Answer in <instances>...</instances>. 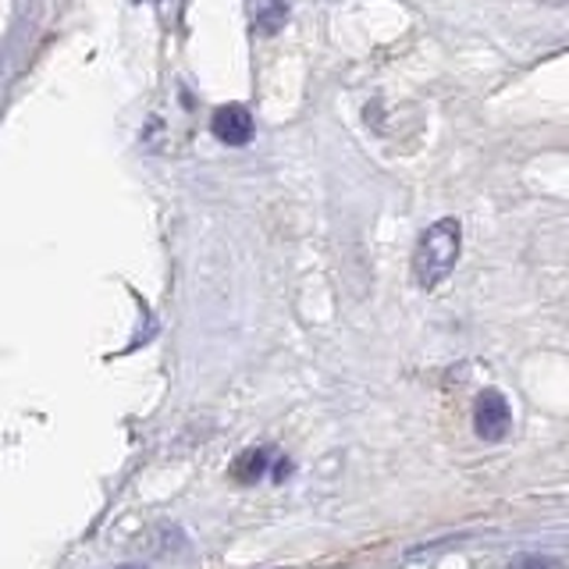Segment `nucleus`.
<instances>
[{
	"label": "nucleus",
	"instance_id": "f257e3e1",
	"mask_svg": "<svg viewBox=\"0 0 569 569\" xmlns=\"http://www.w3.org/2000/svg\"><path fill=\"white\" fill-rule=\"evenodd\" d=\"M462 246V228L456 218H441L423 231L413 253V274L420 289H435L452 274Z\"/></svg>",
	"mask_w": 569,
	"mask_h": 569
},
{
	"label": "nucleus",
	"instance_id": "f03ea898",
	"mask_svg": "<svg viewBox=\"0 0 569 569\" xmlns=\"http://www.w3.org/2000/svg\"><path fill=\"white\" fill-rule=\"evenodd\" d=\"M509 423H512V409L506 402L502 391H480V399L473 406V427H477V435L485 438V441H502L509 435Z\"/></svg>",
	"mask_w": 569,
	"mask_h": 569
},
{
	"label": "nucleus",
	"instance_id": "7ed1b4c3",
	"mask_svg": "<svg viewBox=\"0 0 569 569\" xmlns=\"http://www.w3.org/2000/svg\"><path fill=\"white\" fill-rule=\"evenodd\" d=\"M210 129L224 147H246V142L253 139V114H249L242 103H224L213 111Z\"/></svg>",
	"mask_w": 569,
	"mask_h": 569
},
{
	"label": "nucleus",
	"instance_id": "20e7f679",
	"mask_svg": "<svg viewBox=\"0 0 569 569\" xmlns=\"http://www.w3.org/2000/svg\"><path fill=\"white\" fill-rule=\"evenodd\" d=\"M284 18H289V0H260L257 4V29L260 32H278L284 26Z\"/></svg>",
	"mask_w": 569,
	"mask_h": 569
},
{
	"label": "nucleus",
	"instance_id": "39448f33",
	"mask_svg": "<svg viewBox=\"0 0 569 569\" xmlns=\"http://www.w3.org/2000/svg\"><path fill=\"white\" fill-rule=\"evenodd\" d=\"M267 449H249L236 459V467H231V473H236V480H257L263 470H267Z\"/></svg>",
	"mask_w": 569,
	"mask_h": 569
},
{
	"label": "nucleus",
	"instance_id": "423d86ee",
	"mask_svg": "<svg viewBox=\"0 0 569 569\" xmlns=\"http://www.w3.org/2000/svg\"><path fill=\"white\" fill-rule=\"evenodd\" d=\"M509 569H562V562L548 559V556H523V559H516Z\"/></svg>",
	"mask_w": 569,
	"mask_h": 569
}]
</instances>
